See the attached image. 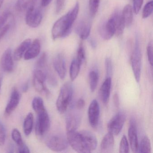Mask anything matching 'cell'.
Instances as JSON below:
<instances>
[{
  "instance_id": "6da1fadb",
  "label": "cell",
  "mask_w": 153,
  "mask_h": 153,
  "mask_svg": "<svg viewBox=\"0 0 153 153\" xmlns=\"http://www.w3.org/2000/svg\"><path fill=\"white\" fill-rule=\"evenodd\" d=\"M67 138L69 145L78 153H91L97 147L96 137L89 131H68Z\"/></svg>"
},
{
  "instance_id": "7a4b0ae2",
  "label": "cell",
  "mask_w": 153,
  "mask_h": 153,
  "mask_svg": "<svg viewBox=\"0 0 153 153\" xmlns=\"http://www.w3.org/2000/svg\"><path fill=\"white\" fill-rule=\"evenodd\" d=\"M79 10V4L77 1L71 10L56 21L52 29V37L53 40L63 38L69 35L77 17Z\"/></svg>"
},
{
  "instance_id": "3957f363",
  "label": "cell",
  "mask_w": 153,
  "mask_h": 153,
  "mask_svg": "<svg viewBox=\"0 0 153 153\" xmlns=\"http://www.w3.org/2000/svg\"><path fill=\"white\" fill-rule=\"evenodd\" d=\"M72 83L66 82L62 86L56 102V107L59 112L62 114L67 111L73 97Z\"/></svg>"
},
{
  "instance_id": "277c9868",
  "label": "cell",
  "mask_w": 153,
  "mask_h": 153,
  "mask_svg": "<svg viewBox=\"0 0 153 153\" xmlns=\"http://www.w3.org/2000/svg\"><path fill=\"white\" fill-rule=\"evenodd\" d=\"M131 62L134 77L137 82H139L141 76L142 54L139 39L137 35L136 36L135 45L131 54Z\"/></svg>"
},
{
  "instance_id": "5b68a950",
  "label": "cell",
  "mask_w": 153,
  "mask_h": 153,
  "mask_svg": "<svg viewBox=\"0 0 153 153\" xmlns=\"http://www.w3.org/2000/svg\"><path fill=\"white\" fill-rule=\"evenodd\" d=\"M43 14L42 10L35 6H32L26 11L25 21L27 25L32 28L39 26L42 22Z\"/></svg>"
},
{
  "instance_id": "8992f818",
  "label": "cell",
  "mask_w": 153,
  "mask_h": 153,
  "mask_svg": "<svg viewBox=\"0 0 153 153\" xmlns=\"http://www.w3.org/2000/svg\"><path fill=\"white\" fill-rule=\"evenodd\" d=\"M125 119L126 116L123 112H119L116 114L109 121L107 124L108 132L111 133L113 135H119L123 128Z\"/></svg>"
},
{
  "instance_id": "52a82bcc",
  "label": "cell",
  "mask_w": 153,
  "mask_h": 153,
  "mask_svg": "<svg viewBox=\"0 0 153 153\" xmlns=\"http://www.w3.org/2000/svg\"><path fill=\"white\" fill-rule=\"evenodd\" d=\"M116 22L113 14L107 21L101 24L99 29L101 37L105 40L111 39L116 32Z\"/></svg>"
},
{
  "instance_id": "ba28073f",
  "label": "cell",
  "mask_w": 153,
  "mask_h": 153,
  "mask_svg": "<svg viewBox=\"0 0 153 153\" xmlns=\"http://www.w3.org/2000/svg\"><path fill=\"white\" fill-rule=\"evenodd\" d=\"M47 147L54 152H61L68 148V139L61 135H54L50 137L46 141Z\"/></svg>"
},
{
  "instance_id": "9c48e42d",
  "label": "cell",
  "mask_w": 153,
  "mask_h": 153,
  "mask_svg": "<svg viewBox=\"0 0 153 153\" xmlns=\"http://www.w3.org/2000/svg\"><path fill=\"white\" fill-rule=\"evenodd\" d=\"M36 125V132L38 136H42L50 128V117L46 110L38 114Z\"/></svg>"
},
{
  "instance_id": "30bf717a",
  "label": "cell",
  "mask_w": 153,
  "mask_h": 153,
  "mask_svg": "<svg viewBox=\"0 0 153 153\" xmlns=\"http://www.w3.org/2000/svg\"><path fill=\"white\" fill-rule=\"evenodd\" d=\"M100 115V107L96 100L92 101L88 109V118L89 123L93 128L98 126Z\"/></svg>"
},
{
  "instance_id": "8fae6325",
  "label": "cell",
  "mask_w": 153,
  "mask_h": 153,
  "mask_svg": "<svg viewBox=\"0 0 153 153\" xmlns=\"http://www.w3.org/2000/svg\"><path fill=\"white\" fill-rule=\"evenodd\" d=\"M129 141L131 150L133 153L139 152V144L138 140L137 126L135 120L133 119L131 120L128 131Z\"/></svg>"
},
{
  "instance_id": "7c38bea8",
  "label": "cell",
  "mask_w": 153,
  "mask_h": 153,
  "mask_svg": "<svg viewBox=\"0 0 153 153\" xmlns=\"http://www.w3.org/2000/svg\"><path fill=\"white\" fill-rule=\"evenodd\" d=\"M0 65L3 71L10 73L14 68V63L12 57V52L10 48L7 49L1 56Z\"/></svg>"
},
{
  "instance_id": "4fadbf2b",
  "label": "cell",
  "mask_w": 153,
  "mask_h": 153,
  "mask_svg": "<svg viewBox=\"0 0 153 153\" xmlns=\"http://www.w3.org/2000/svg\"><path fill=\"white\" fill-rule=\"evenodd\" d=\"M20 95L19 92L16 88H14L11 92L10 99L5 109V114L9 116L16 110L19 104Z\"/></svg>"
},
{
  "instance_id": "5bb4252c",
  "label": "cell",
  "mask_w": 153,
  "mask_h": 153,
  "mask_svg": "<svg viewBox=\"0 0 153 153\" xmlns=\"http://www.w3.org/2000/svg\"><path fill=\"white\" fill-rule=\"evenodd\" d=\"M80 116L76 112L68 113L66 117V127L67 132L76 130L80 125Z\"/></svg>"
},
{
  "instance_id": "9a60e30c",
  "label": "cell",
  "mask_w": 153,
  "mask_h": 153,
  "mask_svg": "<svg viewBox=\"0 0 153 153\" xmlns=\"http://www.w3.org/2000/svg\"><path fill=\"white\" fill-rule=\"evenodd\" d=\"M53 65L59 77L64 79L66 75V65L65 59L62 54H59L55 56L53 59Z\"/></svg>"
},
{
  "instance_id": "2e32d148",
  "label": "cell",
  "mask_w": 153,
  "mask_h": 153,
  "mask_svg": "<svg viewBox=\"0 0 153 153\" xmlns=\"http://www.w3.org/2000/svg\"><path fill=\"white\" fill-rule=\"evenodd\" d=\"M91 30V25L88 21L82 20L78 24L76 27V31L81 40L87 39L90 35Z\"/></svg>"
},
{
  "instance_id": "e0dca14e",
  "label": "cell",
  "mask_w": 153,
  "mask_h": 153,
  "mask_svg": "<svg viewBox=\"0 0 153 153\" xmlns=\"http://www.w3.org/2000/svg\"><path fill=\"white\" fill-rule=\"evenodd\" d=\"M41 43L40 40L36 39L31 43L30 46L24 55V59L26 60H29L36 58L39 55L41 51Z\"/></svg>"
},
{
  "instance_id": "ac0fdd59",
  "label": "cell",
  "mask_w": 153,
  "mask_h": 153,
  "mask_svg": "<svg viewBox=\"0 0 153 153\" xmlns=\"http://www.w3.org/2000/svg\"><path fill=\"white\" fill-rule=\"evenodd\" d=\"M111 78L106 77L100 88V97L102 102L105 104L109 102L111 88Z\"/></svg>"
},
{
  "instance_id": "d6986e66",
  "label": "cell",
  "mask_w": 153,
  "mask_h": 153,
  "mask_svg": "<svg viewBox=\"0 0 153 153\" xmlns=\"http://www.w3.org/2000/svg\"><path fill=\"white\" fill-rule=\"evenodd\" d=\"M114 135L108 132L105 135L101 141L100 148L102 153L111 152L114 148Z\"/></svg>"
},
{
  "instance_id": "ffe728a7",
  "label": "cell",
  "mask_w": 153,
  "mask_h": 153,
  "mask_svg": "<svg viewBox=\"0 0 153 153\" xmlns=\"http://www.w3.org/2000/svg\"><path fill=\"white\" fill-rule=\"evenodd\" d=\"M32 43L31 39H27L23 41L16 49L14 53V59L16 61H19L25 55L26 51Z\"/></svg>"
},
{
  "instance_id": "44dd1931",
  "label": "cell",
  "mask_w": 153,
  "mask_h": 153,
  "mask_svg": "<svg viewBox=\"0 0 153 153\" xmlns=\"http://www.w3.org/2000/svg\"><path fill=\"white\" fill-rule=\"evenodd\" d=\"M113 14L115 18L116 22V29L115 35L117 36H120L123 33L125 27V23L122 15V12H120L119 10H116Z\"/></svg>"
},
{
  "instance_id": "7402d4cb",
  "label": "cell",
  "mask_w": 153,
  "mask_h": 153,
  "mask_svg": "<svg viewBox=\"0 0 153 153\" xmlns=\"http://www.w3.org/2000/svg\"><path fill=\"white\" fill-rule=\"evenodd\" d=\"M37 0H18L16 5V9L19 12L27 11L32 6L36 5Z\"/></svg>"
},
{
  "instance_id": "603a6c76",
  "label": "cell",
  "mask_w": 153,
  "mask_h": 153,
  "mask_svg": "<svg viewBox=\"0 0 153 153\" xmlns=\"http://www.w3.org/2000/svg\"><path fill=\"white\" fill-rule=\"evenodd\" d=\"M123 17L125 23V27H129L131 25L133 20L132 8L130 5H126L122 12Z\"/></svg>"
},
{
  "instance_id": "cb8c5ba5",
  "label": "cell",
  "mask_w": 153,
  "mask_h": 153,
  "mask_svg": "<svg viewBox=\"0 0 153 153\" xmlns=\"http://www.w3.org/2000/svg\"><path fill=\"white\" fill-rule=\"evenodd\" d=\"M34 87L36 91L40 93L41 94L48 96L50 95V92L49 89L45 86V81H42L34 77L33 79Z\"/></svg>"
},
{
  "instance_id": "d4e9b609",
  "label": "cell",
  "mask_w": 153,
  "mask_h": 153,
  "mask_svg": "<svg viewBox=\"0 0 153 153\" xmlns=\"http://www.w3.org/2000/svg\"><path fill=\"white\" fill-rule=\"evenodd\" d=\"M33 115L32 113H29L24 120V130L25 135L28 136L33 130Z\"/></svg>"
},
{
  "instance_id": "484cf974",
  "label": "cell",
  "mask_w": 153,
  "mask_h": 153,
  "mask_svg": "<svg viewBox=\"0 0 153 153\" xmlns=\"http://www.w3.org/2000/svg\"><path fill=\"white\" fill-rule=\"evenodd\" d=\"M81 64L76 59L73 60L70 68V77L71 81H74L77 77L80 71Z\"/></svg>"
},
{
  "instance_id": "4316f807",
  "label": "cell",
  "mask_w": 153,
  "mask_h": 153,
  "mask_svg": "<svg viewBox=\"0 0 153 153\" xmlns=\"http://www.w3.org/2000/svg\"><path fill=\"white\" fill-rule=\"evenodd\" d=\"M151 145L148 137L145 136L141 139L139 145V152L140 153H150L151 152Z\"/></svg>"
},
{
  "instance_id": "83f0119b",
  "label": "cell",
  "mask_w": 153,
  "mask_h": 153,
  "mask_svg": "<svg viewBox=\"0 0 153 153\" xmlns=\"http://www.w3.org/2000/svg\"><path fill=\"white\" fill-rule=\"evenodd\" d=\"M99 80L98 72L96 70L90 71L89 74V85L91 92H94L96 89Z\"/></svg>"
},
{
  "instance_id": "f1b7e54d",
  "label": "cell",
  "mask_w": 153,
  "mask_h": 153,
  "mask_svg": "<svg viewBox=\"0 0 153 153\" xmlns=\"http://www.w3.org/2000/svg\"><path fill=\"white\" fill-rule=\"evenodd\" d=\"M32 106L36 114L40 113L46 110L42 99L40 97H35L32 102Z\"/></svg>"
},
{
  "instance_id": "f546056e",
  "label": "cell",
  "mask_w": 153,
  "mask_h": 153,
  "mask_svg": "<svg viewBox=\"0 0 153 153\" xmlns=\"http://www.w3.org/2000/svg\"><path fill=\"white\" fill-rule=\"evenodd\" d=\"M100 2V0H89V12L92 16H95L96 15L99 8Z\"/></svg>"
},
{
  "instance_id": "4dcf8cb0",
  "label": "cell",
  "mask_w": 153,
  "mask_h": 153,
  "mask_svg": "<svg viewBox=\"0 0 153 153\" xmlns=\"http://www.w3.org/2000/svg\"><path fill=\"white\" fill-rule=\"evenodd\" d=\"M11 136L12 139L16 143L18 147L21 146L25 144L22 139L21 133L17 129L15 128L12 130Z\"/></svg>"
},
{
  "instance_id": "1f68e13d",
  "label": "cell",
  "mask_w": 153,
  "mask_h": 153,
  "mask_svg": "<svg viewBox=\"0 0 153 153\" xmlns=\"http://www.w3.org/2000/svg\"><path fill=\"white\" fill-rule=\"evenodd\" d=\"M76 59L79 62H80L81 65L85 60V51L82 42H80L79 45Z\"/></svg>"
},
{
  "instance_id": "d6a6232c",
  "label": "cell",
  "mask_w": 153,
  "mask_h": 153,
  "mask_svg": "<svg viewBox=\"0 0 153 153\" xmlns=\"http://www.w3.org/2000/svg\"><path fill=\"white\" fill-rule=\"evenodd\" d=\"M129 152V146L127 137L123 135L120 142L119 147L120 153H128Z\"/></svg>"
},
{
  "instance_id": "836d02e7",
  "label": "cell",
  "mask_w": 153,
  "mask_h": 153,
  "mask_svg": "<svg viewBox=\"0 0 153 153\" xmlns=\"http://www.w3.org/2000/svg\"><path fill=\"white\" fill-rule=\"evenodd\" d=\"M153 2L152 1H149L145 5L142 11V18L146 19L148 18L153 12Z\"/></svg>"
},
{
  "instance_id": "e575fe53",
  "label": "cell",
  "mask_w": 153,
  "mask_h": 153,
  "mask_svg": "<svg viewBox=\"0 0 153 153\" xmlns=\"http://www.w3.org/2000/svg\"><path fill=\"white\" fill-rule=\"evenodd\" d=\"M105 65L107 77L111 78L113 74V64L111 58H106L105 59Z\"/></svg>"
},
{
  "instance_id": "d590c367",
  "label": "cell",
  "mask_w": 153,
  "mask_h": 153,
  "mask_svg": "<svg viewBox=\"0 0 153 153\" xmlns=\"http://www.w3.org/2000/svg\"><path fill=\"white\" fill-rule=\"evenodd\" d=\"M6 138V130L5 126L0 121V146H3L5 143Z\"/></svg>"
},
{
  "instance_id": "8d00e7d4",
  "label": "cell",
  "mask_w": 153,
  "mask_h": 153,
  "mask_svg": "<svg viewBox=\"0 0 153 153\" xmlns=\"http://www.w3.org/2000/svg\"><path fill=\"white\" fill-rule=\"evenodd\" d=\"M147 54L148 59L151 67L153 66V45L152 42H150L147 47Z\"/></svg>"
},
{
  "instance_id": "74e56055",
  "label": "cell",
  "mask_w": 153,
  "mask_h": 153,
  "mask_svg": "<svg viewBox=\"0 0 153 153\" xmlns=\"http://www.w3.org/2000/svg\"><path fill=\"white\" fill-rule=\"evenodd\" d=\"M10 16V12L9 10H6L1 15H0V30L4 26Z\"/></svg>"
},
{
  "instance_id": "f35d334b",
  "label": "cell",
  "mask_w": 153,
  "mask_h": 153,
  "mask_svg": "<svg viewBox=\"0 0 153 153\" xmlns=\"http://www.w3.org/2000/svg\"><path fill=\"white\" fill-rule=\"evenodd\" d=\"M144 0H133V9L134 13L137 15L141 9Z\"/></svg>"
},
{
  "instance_id": "ab89813d",
  "label": "cell",
  "mask_w": 153,
  "mask_h": 153,
  "mask_svg": "<svg viewBox=\"0 0 153 153\" xmlns=\"http://www.w3.org/2000/svg\"><path fill=\"white\" fill-rule=\"evenodd\" d=\"M10 24H7L6 25L4 26L0 30V42L7 34L10 28Z\"/></svg>"
},
{
  "instance_id": "60d3db41",
  "label": "cell",
  "mask_w": 153,
  "mask_h": 153,
  "mask_svg": "<svg viewBox=\"0 0 153 153\" xmlns=\"http://www.w3.org/2000/svg\"><path fill=\"white\" fill-rule=\"evenodd\" d=\"M65 0H56V12L59 14L64 7Z\"/></svg>"
},
{
  "instance_id": "b9f144b4",
  "label": "cell",
  "mask_w": 153,
  "mask_h": 153,
  "mask_svg": "<svg viewBox=\"0 0 153 153\" xmlns=\"http://www.w3.org/2000/svg\"><path fill=\"white\" fill-rule=\"evenodd\" d=\"M85 100L82 98H80L78 100L76 103V107L78 110H81L85 107Z\"/></svg>"
},
{
  "instance_id": "7bdbcfd3",
  "label": "cell",
  "mask_w": 153,
  "mask_h": 153,
  "mask_svg": "<svg viewBox=\"0 0 153 153\" xmlns=\"http://www.w3.org/2000/svg\"><path fill=\"white\" fill-rule=\"evenodd\" d=\"M18 152L20 153H30V150L28 147L24 144L21 146L19 147Z\"/></svg>"
},
{
  "instance_id": "ee69618b",
  "label": "cell",
  "mask_w": 153,
  "mask_h": 153,
  "mask_svg": "<svg viewBox=\"0 0 153 153\" xmlns=\"http://www.w3.org/2000/svg\"><path fill=\"white\" fill-rule=\"evenodd\" d=\"M113 102L114 105L116 107H119L120 105V97L119 95L117 93H115L113 96Z\"/></svg>"
},
{
  "instance_id": "f6af8a7d",
  "label": "cell",
  "mask_w": 153,
  "mask_h": 153,
  "mask_svg": "<svg viewBox=\"0 0 153 153\" xmlns=\"http://www.w3.org/2000/svg\"><path fill=\"white\" fill-rule=\"evenodd\" d=\"M52 0H42V5L43 7L48 6L51 2Z\"/></svg>"
},
{
  "instance_id": "bcb514c9",
  "label": "cell",
  "mask_w": 153,
  "mask_h": 153,
  "mask_svg": "<svg viewBox=\"0 0 153 153\" xmlns=\"http://www.w3.org/2000/svg\"><path fill=\"white\" fill-rule=\"evenodd\" d=\"M28 83H26L25 85H24V86L23 87V91H24V92H26L27 91V90H28Z\"/></svg>"
},
{
  "instance_id": "7dc6e473",
  "label": "cell",
  "mask_w": 153,
  "mask_h": 153,
  "mask_svg": "<svg viewBox=\"0 0 153 153\" xmlns=\"http://www.w3.org/2000/svg\"><path fill=\"white\" fill-rule=\"evenodd\" d=\"M3 1H4V0H0V8L1 7L2 4H3Z\"/></svg>"
},
{
  "instance_id": "c3c4849f",
  "label": "cell",
  "mask_w": 153,
  "mask_h": 153,
  "mask_svg": "<svg viewBox=\"0 0 153 153\" xmlns=\"http://www.w3.org/2000/svg\"><path fill=\"white\" fill-rule=\"evenodd\" d=\"M1 82L0 81V90H1Z\"/></svg>"
}]
</instances>
